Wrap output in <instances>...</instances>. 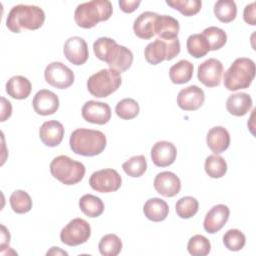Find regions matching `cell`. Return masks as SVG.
Returning <instances> with one entry per match:
<instances>
[{
    "label": "cell",
    "instance_id": "6da1fadb",
    "mask_svg": "<svg viewBox=\"0 0 256 256\" xmlns=\"http://www.w3.org/2000/svg\"><path fill=\"white\" fill-rule=\"evenodd\" d=\"M95 56L118 72L128 70L133 63V53L109 37H100L93 43Z\"/></svg>",
    "mask_w": 256,
    "mask_h": 256
},
{
    "label": "cell",
    "instance_id": "7a4b0ae2",
    "mask_svg": "<svg viewBox=\"0 0 256 256\" xmlns=\"http://www.w3.org/2000/svg\"><path fill=\"white\" fill-rule=\"evenodd\" d=\"M45 13L35 5L19 4L11 8L6 19L7 28L13 33H20L23 29L37 30L44 24Z\"/></svg>",
    "mask_w": 256,
    "mask_h": 256
},
{
    "label": "cell",
    "instance_id": "3957f363",
    "mask_svg": "<svg viewBox=\"0 0 256 256\" xmlns=\"http://www.w3.org/2000/svg\"><path fill=\"white\" fill-rule=\"evenodd\" d=\"M106 136L99 130L79 128L74 130L69 139L71 150L81 156H96L106 147Z\"/></svg>",
    "mask_w": 256,
    "mask_h": 256
},
{
    "label": "cell",
    "instance_id": "277c9868",
    "mask_svg": "<svg viewBox=\"0 0 256 256\" xmlns=\"http://www.w3.org/2000/svg\"><path fill=\"white\" fill-rule=\"evenodd\" d=\"M113 13L112 3L108 0H92L79 4L74 12L76 24L85 29L96 26L101 21H107Z\"/></svg>",
    "mask_w": 256,
    "mask_h": 256
},
{
    "label": "cell",
    "instance_id": "5b68a950",
    "mask_svg": "<svg viewBox=\"0 0 256 256\" xmlns=\"http://www.w3.org/2000/svg\"><path fill=\"white\" fill-rule=\"evenodd\" d=\"M255 76V63L250 58L240 57L233 61L224 73V86L229 91L248 88Z\"/></svg>",
    "mask_w": 256,
    "mask_h": 256
},
{
    "label": "cell",
    "instance_id": "8992f818",
    "mask_svg": "<svg viewBox=\"0 0 256 256\" xmlns=\"http://www.w3.org/2000/svg\"><path fill=\"white\" fill-rule=\"evenodd\" d=\"M85 166L76 160L60 155L50 163V172L54 178L64 185H74L80 182L85 175Z\"/></svg>",
    "mask_w": 256,
    "mask_h": 256
},
{
    "label": "cell",
    "instance_id": "52a82bcc",
    "mask_svg": "<svg viewBox=\"0 0 256 256\" xmlns=\"http://www.w3.org/2000/svg\"><path fill=\"white\" fill-rule=\"evenodd\" d=\"M122 83L120 72L115 69H101L87 80V89L97 98L108 97L120 87Z\"/></svg>",
    "mask_w": 256,
    "mask_h": 256
},
{
    "label": "cell",
    "instance_id": "ba28073f",
    "mask_svg": "<svg viewBox=\"0 0 256 256\" xmlns=\"http://www.w3.org/2000/svg\"><path fill=\"white\" fill-rule=\"evenodd\" d=\"M180 53L178 37L171 40L156 39L149 43L144 50V57L149 64L157 65L164 60H172Z\"/></svg>",
    "mask_w": 256,
    "mask_h": 256
},
{
    "label": "cell",
    "instance_id": "9c48e42d",
    "mask_svg": "<svg viewBox=\"0 0 256 256\" xmlns=\"http://www.w3.org/2000/svg\"><path fill=\"white\" fill-rule=\"evenodd\" d=\"M91 236L90 224L82 218L72 219L60 232V240L68 246L85 243Z\"/></svg>",
    "mask_w": 256,
    "mask_h": 256
},
{
    "label": "cell",
    "instance_id": "30bf717a",
    "mask_svg": "<svg viewBox=\"0 0 256 256\" xmlns=\"http://www.w3.org/2000/svg\"><path fill=\"white\" fill-rule=\"evenodd\" d=\"M91 188L100 193L117 191L122 184V178L115 169L107 168L92 173L89 178Z\"/></svg>",
    "mask_w": 256,
    "mask_h": 256
},
{
    "label": "cell",
    "instance_id": "8fae6325",
    "mask_svg": "<svg viewBox=\"0 0 256 256\" xmlns=\"http://www.w3.org/2000/svg\"><path fill=\"white\" fill-rule=\"evenodd\" d=\"M46 82L58 89H66L74 83V72L62 62H51L44 71Z\"/></svg>",
    "mask_w": 256,
    "mask_h": 256
},
{
    "label": "cell",
    "instance_id": "7c38bea8",
    "mask_svg": "<svg viewBox=\"0 0 256 256\" xmlns=\"http://www.w3.org/2000/svg\"><path fill=\"white\" fill-rule=\"evenodd\" d=\"M223 64L216 58H209L198 66V80L206 87H216L221 83Z\"/></svg>",
    "mask_w": 256,
    "mask_h": 256
},
{
    "label": "cell",
    "instance_id": "4fadbf2b",
    "mask_svg": "<svg viewBox=\"0 0 256 256\" xmlns=\"http://www.w3.org/2000/svg\"><path fill=\"white\" fill-rule=\"evenodd\" d=\"M81 114L83 119L89 123L104 125L111 119V108L107 103L89 100L83 105Z\"/></svg>",
    "mask_w": 256,
    "mask_h": 256
},
{
    "label": "cell",
    "instance_id": "5bb4252c",
    "mask_svg": "<svg viewBox=\"0 0 256 256\" xmlns=\"http://www.w3.org/2000/svg\"><path fill=\"white\" fill-rule=\"evenodd\" d=\"M63 53L67 60L76 66L83 65L89 57L87 43L79 36H73L66 40L63 47Z\"/></svg>",
    "mask_w": 256,
    "mask_h": 256
},
{
    "label": "cell",
    "instance_id": "9a60e30c",
    "mask_svg": "<svg viewBox=\"0 0 256 256\" xmlns=\"http://www.w3.org/2000/svg\"><path fill=\"white\" fill-rule=\"evenodd\" d=\"M204 100V91L197 85L188 86L180 90L177 95V104L185 111H195L199 109L203 105Z\"/></svg>",
    "mask_w": 256,
    "mask_h": 256
},
{
    "label": "cell",
    "instance_id": "2e32d148",
    "mask_svg": "<svg viewBox=\"0 0 256 256\" xmlns=\"http://www.w3.org/2000/svg\"><path fill=\"white\" fill-rule=\"evenodd\" d=\"M58 96L47 89L39 90L32 101L34 111L42 116H48L54 114L59 108Z\"/></svg>",
    "mask_w": 256,
    "mask_h": 256
},
{
    "label": "cell",
    "instance_id": "e0dca14e",
    "mask_svg": "<svg viewBox=\"0 0 256 256\" xmlns=\"http://www.w3.org/2000/svg\"><path fill=\"white\" fill-rule=\"evenodd\" d=\"M155 190L164 197H174L181 189L179 177L170 171H163L156 175L153 182Z\"/></svg>",
    "mask_w": 256,
    "mask_h": 256
},
{
    "label": "cell",
    "instance_id": "ac0fdd59",
    "mask_svg": "<svg viewBox=\"0 0 256 256\" xmlns=\"http://www.w3.org/2000/svg\"><path fill=\"white\" fill-rule=\"evenodd\" d=\"M230 210L224 204L213 206L206 214L204 219V229L207 233L214 234L221 230L229 219Z\"/></svg>",
    "mask_w": 256,
    "mask_h": 256
},
{
    "label": "cell",
    "instance_id": "d6986e66",
    "mask_svg": "<svg viewBox=\"0 0 256 256\" xmlns=\"http://www.w3.org/2000/svg\"><path fill=\"white\" fill-rule=\"evenodd\" d=\"M177 156L175 145L168 141H158L151 149L152 162L158 167H167L174 163Z\"/></svg>",
    "mask_w": 256,
    "mask_h": 256
},
{
    "label": "cell",
    "instance_id": "ffe728a7",
    "mask_svg": "<svg viewBox=\"0 0 256 256\" xmlns=\"http://www.w3.org/2000/svg\"><path fill=\"white\" fill-rule=\"evenodd\" d=\"M39 137L44 145L48 147H56L63 140L64 127L59 121H46L39 129Z\"/></svg>",
    "mask_w": 256,
    "mask_h": 256
},
{
    "label": "cell",
    "instance_id": "44dd1931",
    "mask_svg": "<svg viewBox=\"0 0 256 256\" xmlns=\"http://www.w3.org/2000/svg\"><path fill=\"white\" fill-rule=\"evenodd\" d=\"M158 14L151 11L141 13L133 23V31L138 38L150 39L155 35V23Z\"/></svg>",
    "mask_w": 256,
    "mask_h": 256
},
{
    "label": "cell",
    "instance_id": "7402d4cb",
    "mask_svg": "<svg viewBox=\"0 0 256 256\" xmlns=\"http://www.w3.org/2000/svg\"><path fill=\"white\" fill-rule=\"evenodd\" d=\"M206 143L214 154H220L228 149L230 145V134L226 128L215 126L208 131Z\"/></svg>",
    "mask_w": 256,
    "mask_h": 256
},
{
    "label": "cell",
    "instance_id": "603a6c76",
    "mask_svg": "<svg viewBox=\"0 0 256 256\" xmlns=\"http://www.w3.org/2000/svg\"><path fill=\"white\" fill-rule=\"evenodd\" d=\"M179 22L169 15H158L155 23V34L159 39L171 40L177 38L179 33Z\"/></svg>",
    "mask_w": 256,
    "mask_h": 256
},
{
    "label": "cell",
    "instance_id": "cb8c5ba5",
    "mask_svg": "<svg viewBox=\"0 0 256 256\" xmlns=\"http://www.w3.org/2000/svg\"><path fill=\"white\" fill-rule=\"evenodd\" d=\"M252 98L249 94L239 92L232 94L226 101L227 111L234 116H244L252 108Z\"/></svg>",
    "mask_w": 256,
    "mask_h": 256
},
{
    "label": "cell",
    "instance_id": "d4e9b609",
    "mask_svg": "<svg viewBox=\"0 0 256 256\" xmlns=\"http://www.w3.org/2000/svg\"><path fill=\"white\" fill-rule=\"evenodd\" d=\"M32 90L31 82L24 76L16 75L11 77L6 83L7 94L17 100L26 99Z\"/></svg>",
    "mask_w": 256,
    "mask_h": 256
},
{
    "label": "cell",
    "instance_id": "484cf974",
    "mask_svg": "<svg viewBox=\"0 0 256 256\" xmlns=\"http://www.w3.org/2000/svg\"><path fill=\"white\" fill-rule=\"evenodd\" d=\"M143 213L150 221L161 222L168 216L169 206L166 201L160 198H151L145 202L143 206Z\"/></svg>",
    "mask_w": 256,
    "mask_h": 256
},
{
    "label": "cell",
    "instance_id": "4316f807",
    "mask_svg": "<svg viewBox=\"0 0 256 256\" xmlns=\"http://www.w3.org/2000/svg\"><path fill=\"white\" fill-rule=\"evenodd\" d=\"M194 65L188 60H180L169 69V77L174 84H184L191 80Z\"/></svg>",
    "mask_w": 256,
    "mask_h": 256
},
{
    "label": "cell",
    "instance_id": "83f0119b",
    "mask_svg": "<svg viewBox=\"0 0 256 256\" xmlns=\"http://www.w3.org/2000/svg\"><path fill=\"white\" fill-rule=\"evenodd\" d=\"M80 210L90 218L99 217L104 211L103 201L92 194H85L79 200Z\"/></svg>",
    "mask_w": 256,
    "mask_h": 256
},
{
    "label": "cell",
    "instance_id": "f1b7e54d",
    "mask_svg": "<svg viewBox=\"0 0 256 256\" xmlns=\"http://www.w3.org/2000/svg\"><path fill=\"white\" fill-rule=\"evenodd\" d=\"M214 14L222 23L232 22L237 15V6L233 0H219L214 5Z\"/></svg>",
    "mask_w": 256,
    "mask_h": 256
},
{
    "label": "cell",
    "instance_id": "f546056e",
    "mask_svg": "<svg viewBox=\"0 0 256 256\" xmlns=\"http://www.w3.org/2000/svg\"><path fill=\"white\" fill-rule=\"evenodd\" d=\"M186 47L188 53L194 58H201L210 51L209 44L202 33L190 35L187 39Z\"/></svg>",
    "mask_w": 256,
    "mask_h": 256
},
{
    "label": "cell",
    "instance_id": "4dcf8cb0",
    "mask_svg": "<svg viewBox=\"0 0 256 256\" xmlns=\"http://www.w3.org/2000/svg\"><path fill=\"white\" fill-rule=\"evenodd\" d=\"M205 172L211 178H221L227 172V163L225 159L217 154L209 155L204 164Z\"/></svg>",
    "mask_w": 256,
    "mask_h": 256
},
{
    "label": "cell",
    "instance_id": "1f68e13d",
    "mask_svg": "<svg viewBox=\"0 0 256 256\" xmlns=\"http://www.w3.org/2000/svg\"><path fill=\"white\" fill-rule=\"evenodd\" d=\"M98 249L103 256H116L122 250V241L116 234H106L100 239Z\"/></svg>",
    "mask_w": 256,
    "mask_h": 256
},
{
    "label": "cell",
    "instance_id": "d6a6232c",
    "mask_svg": "<svg viewBox=\"0 0 256 256\" xmlns=\"http://www.w3.org/2000/svg\"><path fill=\"white\" fill-rule=\"evenodd\" d=\"M9 202L12 210L17 214L27 213L32 208V199L24 190L14 191L10 196Z\"/></svg>",
    "mask_w": 256,
    "mask_h": 256
},
{
    "label": "cell",
    "instance_id": "836d02e7",
    "mask_svg": "<svg viewBox=\"0 0 256 256\" xmlns=\"http://www.w3.org/2000/svg\"><path fill=\"white\" fill-rule=\"evenodd\" d=\"M199 209L198 200L192 196H184L180 198L175 205L177 215L182 219H189L196 215Z\"/></svg>",
    "mask_w": 256,
    "mask_h": 256
},
{
    "label": "cell",
    "instance_id": "e575fe53",
    "mask_svg": "<svg viewBox=\"0 0 256 256\" xmlns=\"http://www.w3.org/2000/svg\"><path fill=\"white\" fill-rule=\"evenodd\" d=\"M202 34L207 40L210 50H213V51L221 49L227 42L226 32L219 27L210 26L208 28H205Z\"/></svg>",
    "mask_w": 256,
    "mask_h": 256
},
{
    "label": "cell",
    "instance_id": "d590c367",
    "mask_svg": "<svg viewBox=\"0 0 256 256\" xmlns=\"http://www.w3.org/2000/svg\"><path fill=\"white\" fill-rule=\"evenodd\" d=\"M139 111L140 107L138 102L132 98H124L120 100L115 107L117 116L124 120L135 118L139 114Z\"/></svg>",
    "mask_w": 256,
    "mask_h": 256
},
{
    "label": "cell",
    "instance_id": "8d00e7d4",
    "mask_svg": "<svg viewBox=\"0 0 256 256\" xmlns=\"http://www.w3.org/2000/svg\"><path fill=\"white\" fill-rule=\"evenodd\" d=\"M124 172L130 177H140L147 170V162L144 155L133 156L122 164Z\"/></svg>",
    "mask_w": 256,
    "mask_h": 256
},
{
    "label": "cell",
    "instance_id": "74e56055",
    "mask_svg": "<svg viewBox=\"0 0 256 256\" xmlns=\"http://www.w3.org/2000/svg\"><path fill=\"white\" fill-rule=\"evenodd\" d=\"M187 250L192 256H206L210 253L211 243L205 236L196 234L189 239Z\"/></svg>",
    "mask_w": 256,
    "mask_h": 256
},
{
    "label": "cell",
    "instance_id": "f35d334b",
    "mask_svg": "<svg viewBox=\"0 0 256 256\" xmlns=\"http://www.w3.org/2000/svg\"><path fill=\"white\" fill-rule=\"evenodd\" d=\"M166 4L171 8L178 10L184 16H193L197 14L202 6L199 0H166Z\"/></svg>",
    "mask_w": 256,
    "mask_h": 256
},
{
    "label": "cell",
    "instance_id": "ab89813d",
    "mask_svg": "<svg viewBox=\"0 0 256 256\" xmlns=\"http://www.w3.org/2000/svg\"><path fill=\"white\" fill-rule=\"evenodd\" d=\"M246 242L245 235L238 229H230L223 236V244L230 251L241 250Z\"/></svg>",
    "mask_w": 256,
    "mask_h": 256
},
{
    "label": "cell",
    "instance_id": "60d3db41",
    "mask_svg": "<svg viewBox=\"0 0 256 256\" xmlns=\"http://www.w3.org/2000/svg\"><path fill=\"white\" fill-rule=\"evenodd\" d=\"M243 18L244 21L249 24L254 26L256 24V17H255V2H252L248 5L245 6L244 12H243Z\"/></svg>",
    "mask_w": 256,
    "mask_h": 256
},
{
    "label": "cell",
    "instance_id": "b9f144b4",
    "mask_svg": "<svg viewBox=\"0 0 256 256\" xmlns=\"http://www.w3.org/2000/svg\"><path fill=\"white\" fill-rule=\"evenodd\" d=\"M140 4H141L140 0H132V1H130V0H120L119 1L120 9L125 13L134 12Z\"/></svg>",
    "mask_w": 256,
    "mask_h": 256
},
{
    "label": "cell",
    "instance_id": "7bdbcfd3",
    "mask_svg": "<svg viewBox=\"0 0 256 256\" xmlns=\"http://www.w3.org/2000/svg\"><path fill=\"white\" fill-rule=\"evenodd\" d=\"M12 114V106L11 103L6 100L4 97H1V118L0 121L4 122L7 120Z\"/></svg>",
    "mask_w": 256,
    "mask_h": 256
},
{
    "label": "cell",
    "instance_id": "ee69618b",
    "mask_svg": "<svg viewBox=\"0 0 256 256\" xmlns=\"http://www.w3.org/2000/svg\"><path fill=\"white\" fill-rule=\"evenodd\" d=\"M2 228V233H1V246H3L5 243L6 244H9V241H10V234H9V231H7L6 227L4 225L1 226Z\"/></svg>",
    "mask_w": 256,
    "mask_h": 256
},
{
    "label": "cell",
    "instance_id": "f6af8a7d",
    "mask_svg": "<svg viewBox=\"0 0 256 256\" xmlns=\"http://www.w3.org/2000/svg\"><path fill=\"white\" fill-rule=\"evenodd\" d=\"M47 255H58V254H62V255H67L68 253L64 250H61L59 247H52L51 250H49L47 253Z\"/></svg>",
    "mask_w": 256,
    "mask_h": 256
}]
</instances>
